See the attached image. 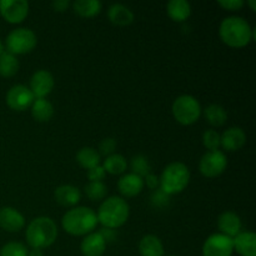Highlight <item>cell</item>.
<instances>
[{"label": "cell", "mask_w": 256, "mask_h": 256, "mask_svg": "<svg viewBox=\"0 0 256 256\" xmlns=\"http://www.w3.org/2000/svg\"><path fill=\"white\" fill-rule=\"evenodd\" d=\"M219 35L225 45L235 49L245 48L255 39V30L240 16H228L222 22Z\"/></svg>", "instance_id": "obj_1"}, {"label": "cell", "mask_w": 256, "mask_h": 256, "mask_svg": "<svg viewBox=\"0 0 256 256\" xmlns=\"http://www.w3.org/2000/svg\"><path fill=\"white\" fill-rule=\"evenodd\" d=\"M96 225V212L86 206L72 208L62 218V229L72 236H86Z\"/></svg>", "instance_id": "obj_2"}, {"label": "cell", "mask_w": 256, "mask_h": 256, "mask_svg": "<svg viewBox=\"0 0 256 256\" xmlns=\"http://www.w3.org/2000/svg\"><path fill=\"white\" fill-rule=\"evenodd\" d=\"M58 226L49 216H38L29 222L25 239L32 249H45L56 242Z\"/></svg>", "instance_id": "obj_3"}, {"label": "cell", "mask_w": 256, "mask_h": 256, "mask_svg": "<svg viewBox=\"0 0 256 256\" xmlns=\"http://www.w3.org/2000/svg\"><path fill=\"white\" fill-rule=\"evenodd\" d=\"M130 206L126 200L120 196H110L102 202L96 212L98 222L105 229H118L128 222Z\"/></svg>", "instance_id": "obj_4"}, {"label": "cell", "mask_w": 256, "mask_h": 256, "mask_svg": "<svg viewBox=\"0 0 256 256\" xmlns=\"http://www.w3.org/2000/svg\"><path fill=\"white\" fill-rule=\"evenodd\" d=\"M159 186L164 194H180L190 182V170L184 162H174L164 168L159 178Z\"/></svg>", "instance_id": "obj_5"}, {"label": "cell", "mask_w": 256, "mask_h": 256, "mask_svg": "<svg viewBox=\"0 0 256 256\" xmlns=\"http://www.w3.org/2000/svg\"><path fill=\"white\" fill-rule=\"evenodd\" d=\"M172 116L179 124L192 125L199 120L202 115V106L196 98L192 95H180L174 100L172 106Z\"/></svg>", "instance_id": "obj_6"}, {"label": "cell", "mask_w": 256, "mask_h": 256, "mask_svg": "<svg viewBox=\"0 0 256 256\" xmlns=\"http://www.w3.org/2000/svg\"><path fill=\"white\" fill-rule=\"evenodd\" d=\"M38 38L32 30L28 28H18L8 34L6 49L12 55H24L34 50L36 46Z\"/></svg>", "instance_id": "obj_7"}, {"label": "cell", "mask_w": 256, "mask_h": 256, "mask_svg": "<svg viewBox=\"0 0 256 256\" xmlns=\"http://www.w3.org/2000/svg\"><path fill=\"white\" fill-rule=\"evenodd\" d=\"M228 166V158L220 150L208 152L202 156L199 162V170L205 178H216L225 172Z\"/></svg>", "instance_id": "obj_8"}, {"label": "cell", "mask_w": 256, "mask_h": 256, "mask_svg": "<svg viewBox=\"0 0 256 256\" xmlns=\"http://www.w3.org/2000/svg\"><path fill=\"white\" fill-rule=\"evenodd\" d=\"M232 239L220 232L210 235L202 245V256H232Z\"/></svg>", "instance_id": "obj_9"}, {"label": "cell", "mask_w": 256, "mask_h": 256, "mask_svg": "<svg viewBox=\"0 0 256 256\" xmlns=\"http://www.w3.org/2000/svg\"><path fill=\"white\" fill-rule=\"evenodd\" d=\"M0 15L10 24H20L29 15V2L26 0H2Z\"/></svg>", "instance_id": "obj_10"}, {"label": "cell", "mask_w": 256, "mask_h": 256, "mask_svg": "<svg viewBox=\"0 0 256 256\" xmlns=\"http://www.w3.org/2000/svg\"><path fill=\"white\" fill-rule=\"evenodd\" d=\"M5 100H6L8 106L12 110H15V112H24L28 108L32 106L35 98L32 95V92H30L29 88L25 86V85L18 84L10 88L9 92H6Z\"/></svg>", "instance_id": "obj_11"}, {"label": "cell", "mask_w": 256, "mask_h": 256, "mask_svg": "<svg viewBox=\"0 0 256 256\" xmlns=\"http://www.w3.org/2000/svg\"><path fill=\"white\" fill-rule=\"evenodd\" d=\"M54 76L48 70H38L30 79V92L35 99H45L54 89Z\"/></svg>", "instance_id": "obj_12"}, {"label": "cell", "mask_w": 256, "mask_h": 256, "mask_svg": "<svg viewBox=\"0 0 256 256\" xmlns=\"http://www.w3.org/2000/svg\"><path fill=\"white\" fill-rule=\"evenodd\" d=\"M25 226V218L15 208L5 206L0 209V228L5 232H18Z\"/></svg>", "instance_id": "obj_13"}, {"label": "cell", "mask_w": 256, "mask_h": 256, "mask_svg": "<svg viewBox=\"0 0 256 256\" xmlns=\"http://www.w3.org/2000/svg\"><path fill=\"white\" fill-rule=\"evenodd\" d=\"M246 142V134L239 126L229 128L220 136V146L226 152H238Z\"/></svg>", "instance_id": "obj_14"}, {"label": "cell", "mask_w": 256, "mask_h": 256, "mask_svg": "<svg viewBox=\"0 0 256 256\" xmlns=\"http://www.w3.org/2000/svg\"><path fill=\"white\" fill-rule=\"evenodd\" d=\"M144 179L140 178L139 175L128 172L122 175L118 182V189L119 192L125 198H134L139 195L144 189Z\"/></svg>", "instance_id": "obj_15"}, {"label": "cell", "mask_w": 256, "mask_h": 256, "mask_svg": "<svg viewBox=\"0 0 256 256\" xmlns=\"http://www.w3.org/2000/svg\"><path fill=\"white\" fill-rule=\"evenodd\" d=\"M106 249V242L99 232H90L82 239L80 250L84 256H102Z\"/></svg>", "instance_id": "obj_16"}, {"label": "cell", "mask_w": 256, "mask_h": 256, "mask_svg": "<svg viewBox=\"0 0 256 256\" xmlns=\"http://www.w3.org/2000/svg\"><path fill=\"white\" fill-rule=\"evenodd\" d=\"M55 202L65 208H75L82 200V192L74 185H60L54 192Z\"/></svg>", "instance_id": "obj_17"}, {"label": "cell", "mask_w": 256, "mask_h": 256, "mask_svg": "<svg viewBox=\"0 0 256 256\" xmlns=\"http://www.w3.org/2000/svg\"><path fill=\"white\" fill-rule=\"evenodd\" d=\"M218 228L220 234H224L229 238H235L242 232V220L239 215L232 212H224L218 218Z\"/></svg>", "instance_id": "obj_18"}, {"label": "cell", "mask_w": 256, "mask_h": 256, "mask_svg": "<svg viewBox=\"0 0 256 256\" xmlns=\"http://www.w3.org/2000/svg\"><path fill=\"white\" fill-rule=\"evenodd\" d=\"M234 252L240 256H256V235L252 232H239L232 238Z\"/></svg>", "instance_id": "obj_19"}, {"label": "cell", "mask_w": 256, "mask_h": 256, "mask_svg": "<svg viewBox=\"0 0 256 256\" xmlns=\"http://www.w3.org/2000/svg\"><path fill=\"white\" fill-rule=\"evenodd\" d=\"M108 18L118 26H126L134 22V12L122 4H112L108 10Z\"/></svg>", "instance_id": "obj_20"}, {"label": "cell", "mask_w": 256, "mask_h": 256, "mask_svg": "<svg viewBox=\"0 0 256 256\" xmlns=\"http://www.w3.org/2000/svg\"><path fill=\"white\" fill-rule=\"evenodd\" d=\"M166 12L172 22H182L189 19L192 5L186 0H170L166 5Z\"/></svg>", "instance_id": "obj_21"}, {"label": "cell", "mask_w": 256, "mask_h": 256, "mask_svg": "<svg viewBox=\"0 0 256 256\" xmlns=\"http://www.w3.org/2000/svg\"><path fill=\"white\" fill-rule=\"evenodd\" d=\"M139 252L142 256H164V245L156 235L148 234L140 240Z\"/></svg>", "instance_id": "obj_22"}, {"label": "cell", "mask_w": 256, "mask_h": 256, "mask_svg": "<svg viewBox=\"0 0 256 256\" xmlns=\"http://www.w3.org/2000/svg\"><path fill=\"white\" fill-rule=\"evenodd\" d=\"M72 9L82 18H94L100 14L102 4L99 0H76L72 2Z\"/></svg>", "instance_id": "obj_23"}, {"label": "cell", "mask_w": 256, "mask_h": 256, "mask_svg": "<svg viewBox=\"0 0 256 256\" xmlns=\"http://www.w3.org/2000/svg\"><path fill=\"white\" fill-rule=\"evenodd\" d=\"M32 115L36 122H46L54 115V106L46 99H35L32 104Z\"/></svg>", "instance_id": "obj_24"}, {"label": "cell", "mask_w": 256, "mask_h": 256, "mask_svg": "<svg viewBox=\"0 0 256 256\" xmlns=\"http://www.w3.org/2000/svg\"><path fill=\"white\" fill-rule=\"evenodd\" d=\"M76 162L80 166L89 170L92 169V168L100 165L102 156H100V154L94 149V148L85 146L82 148V149L76 152Z\"/></svg>", "instance_id": "obj_25"}, {"label": "cell", "mask_w": 256, "mask_h": 256, "mask_svg": "<svg viewBox=\"0 0 256 256\" xmlns=\"http://www.w3.org/2000/svg\"><path fill=\"white\" fill-rule=\"evenodd\" d=\"M102 169L105 170V172L110 175H120L124 174L128 169V162L126 159L122 156V154H112L110 156L105 158V160L102 162Z\"/></svg>", "instance_id": "obj_26"}, {"label": "cell", "mask_w": 256, "mask_h": 256, "mask_svg": "<svg viewBox=\"0 0 256 256\" xmlns=\"http://www.w3.org/2000/svg\"><path fill=\"white\" fill-rule=\"evenodd\" d=\"M204 116L210 125L212 126H222L226 122L228 112L222 105L219 104H210L206 109L204 110Z\"/></svg>", "instance_id": "obj_27"}, {"label": "cell", "mask_w": 256, "mask_h": 256, "mask_svg": "<svg viewBox=\"0 0 256 256\" xmlns=\"http://www.w3.org/2000/svg\"><path fill=\"white\" fill-rule=\"evenodd\" d=\"M19 60L15 55L4 52L0 55V75L2 78H12L19 70Z\"/></svg>", "instance_id": "obj_28"}, {"label": "cell", "mask_w": 256, "mask_h": 256, "mask_svg": "<svg viewBox=\"0 0 256 256\" xmlns=\"http://www.w3.org/2000/svg\"><path fill=\"white\" fill-rule=\"evenodd\" d=\"M84 192L92 202H99L106 196L108 188L102 182H89V184L85 185Z\"/></svg>", "instance_id": "obj_29"}, {"label": "cell", "mask_w": 256, "mask_h": 256, "mask_svg": "<svg viewBox=\"0 0 256 256\" xmlns=\"http://www.w3.org/2000/svg\"><path fill=\"white\" fill-rule=\"evenodd\" d=\"M130 166H132V174L139 175L142 179H144L148 174L152 172V166H150L149 160H148V158L144 156V155H135V156H132Z\"/></svg>", "instance_id": "obj_30"}, {"label": "cell", "mask_w": 256, "mask_h": 256, "mask_svg": "<svg viewBox=\"0 0 256 256\" xmlns=\"http://www.w3.org/2000/svg\"><path fill=\"white\" fill-rule=\"evenodd\" d=\"M0 256H28V249L22 242H10L0 249Z\"/></svg>", "instance_id": "obj_31"}, {"label": "cell", "mask_w": 256, "mask_h": 256, "mask_svg": "<svg viewBox=\"0 0 256 256\" xmlns=\"http://www.w3.org/2000/svg\"><path fill=\"white\" fill-rule=\"evenodd\" d=\"M220 136H222V135H220L216 130H205L204 134H202V145H204L209 152H216L220 148Z\"/></svg>", "instance_id": "obj_32"}, {"label": "cell", "mask_w": 256, "mask_h": 256, "mask_svg": "<svg viewBox=\"0 0 256 256\" xmlns=\"http://www.w3.org/2000/svg\"><path fill=\"white\" fill-rule=\"evenodd\" d=\"M115 149H116V140L112 139V138H106V139L102 140L99 145V154L100 156L104 155L105 158L110 156V155L114 154Z\"/></svg>", "instance_id": "obj_33"}, {"label": "cell", "mask_w": 256, "mask_h": 256, "mask_svg": "<svg viewBox=\"0 0 256 256\" xmlns=\"http://www.w3.org/2000/svg\"><path fill=\"white\" fill-rule=\"evenodd\" d=\"M218 4L225 10L229 12H238L244 6V2L242 0H218Z\"/></svg>", "instance_id": "obj_34"}, {"label": "cell", "mask_w": 256, "mask_h": 256, "mask_svg": "<svg viewBox=\"0 0 256 256\" xmlns=\"http://www.w3.org/2000/svg\"><path fill=\"white\" fill-rule=\"evenodd\" d=\"M105 175H106V172L102 169V165H98V166L88 170V179H89V182H102Z\"/></svg>", "instance_id": "obj_35"}, {"label": "cell", "mask_w": 256, "mask_h": 256, "mask_svg": "<svg viewBox=\"0 0 256 256\" xmlns=\"http://www.w3.org/2000/svg\"><path fill=\"white\" fill-rule=\"evenodd\" d=\"M144 184H146V186L149 188V189L156 190L158 188H159V184H160L159 178H158L156 175H154L150 172V174H148L144 178Z\"/></svg>", "instance_id": "obj_36"}, {"label": "cell", "mask_w": 256, "mask_h": 256, "mask_svg": "<svg viewBox=\"0 0 256 256\" xmlns=\"http://www.w3.org/2000/svg\"><path fill=\"white\" fill-rule=\"evenodd\" d=\"M152 199L156 205H164V204H166L168 200H169V195L164 194L162 190H159V192H154V195H152Z\"/></svg>", "instance_id": "obj_37"}, {"label": "cell", "mask_w": 256, "mask_h": 256, "mask_svg": "<svg viewBox=\"0 0 256 256\" xmlns=\"http://www.w3.org/2000/svg\"><path fill=\"white\" fill-rule=\"evenodd\" d=\"M70 6V2L69 0H55L52 2V8H54L55 12H62Z\"/></svg>", "instance_id": "obj_38"}, {"label": "cell", "mask_w": 256, "mask_h": 256, "mask_svg": "<svg viewBox=\"0 0 256 256\" xmlns=\"http://www.w3.org/2000/svg\"><path fill=\"white\" fill-rule=\"evenodd\" d=\"M28 256H44V254H42V250L32 249L30 252H28Z\"/></svg>", "instance_id": "obj_39"}, {"label": "cell", "mask_w": 256, "mask_h": 256, "mask_svg": "<svg viewBox=\"0 0 256 256\" xmlns=\"http://www.w3.org/2000/svg\"><path fill=\"white\" fill-rule=\"evenodd\" d=\"M248 4H249L250 9H252V12H256V2H255V0H249V2H248Z\"/></svg>", "instance_id": "obj_40"}, {"label": "cell", "mask_w": 256, "mask_h": 256, "mask_svg": "<svg viewBox=\"0 0 256 256\" xmlns=\"http://www.w3.org/2000/svg\"><path fill=\"white\" fill-rule=\"evenodd\" d=\"M2 52H4V45H2V40H0V55H2Z\"/></svg>", "instance_id": "obj_41"}, {"label": "cell", "mask_w": 256, "mask_h": 256, "mask_svg": "<svg viewBox=\"0 0 256 256\" xmlns=\"http://www.w3.org/2000/svg\"><path fill=\"white\" fill-rule=\"evenodd\" d=\"M169 256H178V255H169Z\"/></svg>", "instance_id": "obj_42"}]
</instances>
